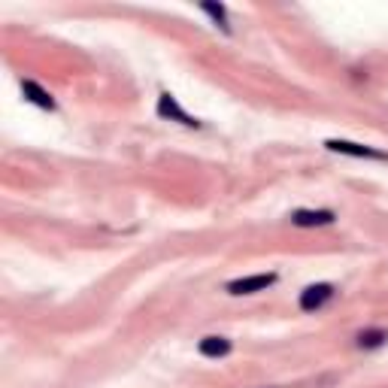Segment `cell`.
Returning <instances> with one entry per match:
<instances>
[{
  "label": "cell",
  "mask_w": 388,
  "mask_h": 388,
  "mask_svg": "<svg viewBox=\"0 0 388 388\" xmlns=\"http://www.w3.org/2000/svg\"><path fill=\"white\" fill-rule=\"evenodd\" d=\"M331 297H334V285H328V282L310 285V288H303L301 292V310L303 312H316V310L325 307Z\"/></svg>",
  "instance_id": "1"
},
{
  "label": "cell",
  "mask_w": 388,
  "mask_h": 388,
  "mask_svg": "<svg viewBox=\"0 0 388 388\" xmlns=\"http://www.w3.org/2000/svg\"><path fill=\"white\" fill-rule=\"evenodd\" d=\"M276 282V273H258V276H246V279H234L228 282V292L230 294H255V292H264Z\"/></svg>",
  "instance_id": "2"
},
{
  "label": "cell",
  "mask_w": 388,
  "mask_h": 388,
  "mask_svg": "<svg viewBox=\"0 0 388 388\" xmlns=\"http://www.w3.org/2000/svg\"><path fill=\"white\" fill-rule=\"evenodd\" d=\"M325 146L331 149V152L352 155V158H379V161L385 158V155H382V152H376V149H370V146H361V143H349V140H328Z\"/></svg>",
  "instance_id": "3"
},
{
  "label": "cell",
  "mask_w": 388,
  "mask_h": 388,
  "mask_svg": "<svg viewBox=\"0 0 388 388\" xmlns=\"http://www.w3.org/2000/svg\"><path fill=\"white\" fill-rule=\"evenodd\" d=\"M292 221L297 228H316V225H331L334 212L331 210H297L292 212Z\"/></svg>",
  "instance_id": "4"
},
{
  "label": "cell",
  "mask_w": 388,
  "mask_h": 388,
  "mask_svg": "<svg viewBox=\"0 0 388 388\" xmlns=\"http://www.w3.org/2000/svg\"><path fill=\"white\" fill-rule=\"evenodd\" d=\"M158 112L164 115V119H176V121H183V125H188V128H197V119H192L188 112L179 110L176 101H173V94H161V101H158Z\"/></svg>",
  "instance_id": "5"
},
{
  "label": "cell",
  "mask_w": 388,
  "mask_h": 388,
  "mask_svg": "<svg viewBox=\"0 0 388 388\" xmlns=\"http://www.w3.org/2000/svg\"><path fill=\"white\" fill-rule=\"evenodd\" d=\"M228 352H230V340H225V337H203L201 340V355H206V358H221Z\"/></svg>",
  "instance_id": "6"
},
{
  "label": "cell",
  "mask_w": 388,
  "mask_h": 388,
  "mask_svg": "<svg viewBox=\"0 0 388 388\" xmlns=\"http://www.w3.org/2000/svg\"><path fill=\"white\" fill-rule=\"evenodd\" d=\"M22 92L28 94V101H31V103L43 106V110H52V106H55V101L49 97V92H43V88H40L37 82H31V79H28V82H22Z\"/></svg>",
  "instance_id": "7"
},
{
  "label": "cell",
  "mask_w": 388,
  "mask_h": 388,
  "mask_svg": "<svg viewBox=\"0 0 388 388\" xmlns=\"http://www.w3.org/2000/svg\"><path fill=\"white\" fill-rule=\"evenodd\" d=\"M385 340H388L385 331H364L358 337V346H361V349H376V346H382Z\"/></svg>",
  "instance_id": "8"
},
{
  "label": "cell",
  "mask_w": 388,
  "mask_h": 388,
  "mask_svg": "<svg viewBox=\"0 0 388 388\" xmlns=\"http://www.w3.org/2000/svg\"><path fill=\"white\" fill-rule=\"evenodd\" d=\"M201 10H203L206 15H212V19H216V22L221 24V28L228 31V15H225V6H216V3H203Z\"/></svg>",
  "instance_id": "9"
}]
</instances>
